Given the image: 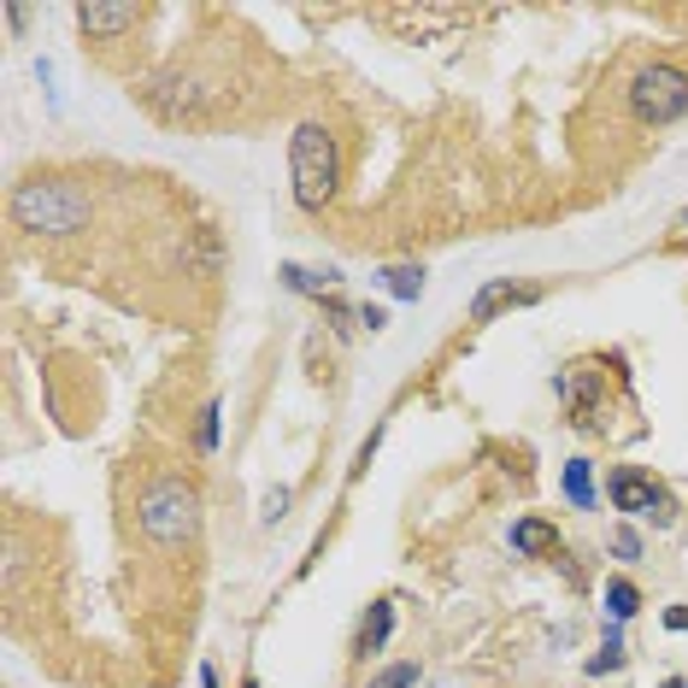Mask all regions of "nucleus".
Here are the masks:
<instances>
[{
	"instance_id": "nucleus-1",
	"label": "nucleus",
	"mask_w": 688,
	"mask_h": 688,
	"mask_svg": "<svg viewBox=\"0 0 688 688\" xmlns=\"http://www.w3.org/2000/svg\"><path fill=\"white\" fill-rule=\"evenodd\" d=\"M288 189H295L301 213H324V206L342 195V148H336L330 124L306 118L301 130L288 136Z\"/></svg>"
},
{
	"instance_id": "nucleus-2",
	"label": "nucleus",
	"mask_w": 688,
	"mask_h": 688,
	"mask_svg": "<svg viewBox=\"0 0 688 688\" xmlns=\"http://www.w3.org/2000/svg\"><path fill=\"white\" fill-rule=\"evenodd\" d=\"M89 213L95 200L71 177H30L12 189V224L30 236H77V229H89Z\"/></svg>"
},
{
	"instance_id": "nucleus-3",
	"label": "nucleus",
	"mask_w": 688,
	"mask_h": 688,
	"mask_svg": "<svg viewBox=\"0 0 688 688\" xmlns=\"http://www.w3.org/2000/svg\"><path fill=\"white\" fill-rule=\"evenodd\" d=\"M136 524L154 548H189L200 535V489L189 476H154L136 494Z\"/></svg>"
},
{
	"instance_id": "nucleus-4",
	"label": "nucleus",
	"mask_w": 688,
	"mask_h": 688,
	"mask_svg": "<svg viewBox=\"0 0 688 688\" xmlns=\"http://www.w3.org/2000/svg\"><path fill=\"white\" fill-rule=\"evenodd\" d=\"M630 112L641 124H677V118H688V71L665 66V59L641 66L630 77Z\"/></svg>"
},
{
	"instance_id": "nucleus-5",
	"label": "nucleus",
	"mask_w": 688,
	"mask_h": 688,
	"mask_svg": "<svg viewBox=\"0 0 688 688\" xmlns=\"http://www.w3.org/2000/svg\"><path fill=\"white\" fill-rule=\"evenodd\" d=\"M607 500H612V512H623V518H653V524H671V518H677L671 494H665L641 465H618L607 476Z\"/></svg>"
},
{
	"instance_id": "nucleus-6",
	"label": "nucleus",
	"mask_w": 688,
	"mask_h": 688,
	"mask_svg": "<svg viewBox=\"0 0 688 688\" xmlns=\"http://www.w3.org/2000/svg\"><path fill=\"white\" fill-rule=\"evenodd\" d=\"M559 401H566L577 430H600V424H607V377H600L594 365L577 360V365L559 371Z\"/></svg>"
},
{
	"instance_id": "nucleus-7",
	"label": "nucleus",
	"mask_w": 688,
	"mask_h": 688,
	"mask_svg": "<svg viewBox=\"0 0 688 688\" xmlns=\"http://www.w3.org/2000/svg\"><path fill=\"white\" fill-rule=\"evenodd\" d=\"M148 100H154L159 118L183 124V118H200L206 107H218V89H213V82H195V77H159L148 89Z\"/></svg>"
},
{
	"instance_id": "nucleus-8",
	"label": "nucleus",
	"mask_w": 688,
	"mask_h": 688,
	"mask_svg": "<svg viewBox=\"0 0 688 688\" xmlns=\"http://www.w3.org/2000/svg\"><path fill=\"white\" fill-rule=\"evenodd\" d=\"M471 24L465 7H383V30H394L401 41H419V36H442Z\"/></svg>"
},
{
	"instance_id": "nucleus-9",
	"label": "nucleus",
	"mask_w": 688,
	"mask_h": 688,
	"mask_svg": "<svg viewBox=\"0 0 688 688\" xmlns=\"http://www.w3.org/2000/svg\"><path fill=\"white\" fill-rule=\"evenodd\" d=\"M541 301V288L535 283H512V277H494V283H483L471 295V324H494L500 312H524V306H535Z\"/></svg>"
},
{
	"instance_id": "nucleus-10",
	"label": "nucleus",
	"mask_w": 688,
	"mask_h": 688,
	"mask_svg": "<svg viewBox=\"0 0 688 688\" xmlns=\"http://www.w3.org/2000/svg\"><path fill=\"white\" fill-rule=\"evenodd\" d=\"M141 24V7H77V30L95 41H118Z\"/></svg>"
},
{
	"instance_id": "nucleus-11",
	"label": "nucleus",
	"mask_w": 688,
	"mask_h": 688,
	"mask_svg": "<svg viewBox=\"0 0 688 688\" xmlns=\"http://www.w3.org/2000/svg\"><path fill=\"white\" fill-rule=\"evenodd\" d=\"M512 548L524 559H559V553H566V541H559V530L548 524V518H518V524H512Z\"/></svg>"
},
{
	"instance_id": "nucleus-12",
	"label": "nucleus",
	"mask_w": 688,
	"mask_h": 688,
	"mask_svg": "<svg viewBox=\"0 0 688 688\" xmlns=\"http://www.w3.org/2000/svg\"><path fill=\"white\" fill-rule=\"evenodd\" d=\"M394 636V600H371V612L360 623V641H353V659H377Z\"/></svg>"
},
{
	"instance_id": "nucleus-13",
	"label": "nucleus",
	"mask_w": 688,
	"mask_h": 688,
	"mask_svg": "<svg viewBox=\"0 0 688 688\" xmlns=\"http://www.w3.org/2000/svg\"><path fill=\"white\" fill-rule=\"evenodd\" d=\"M283 283L295 288V295H306V301H324V295H336V288H342V271H336V265H324V271H312V265H283Z\"/></svg>"
},
{
	"instance_id": "nucleus-14",
	"label": "nucleus",
	"mask_w": 688,
	"mask_h": 688,
	"mask_svg": "<svg viewBox=\"0 0 688 688\" xmlns=\"http://www.w3.org/2000/svg\"><path fill=\"white\" fill-rule=\"evenodd\" d=\"M377 283L389 288L394 301H406V306H419V301H424V265H383V271H377Z\"/></svg>"
},
{
	"instance_id": "nucleus-15",
	"label": "nucleus",
	"mask_w": 688,
	"mask_h": 688,
	"mask_svg": "<svg viewBox=\"0 0 688 688\" xmlns=\"http://www.w3.org/2000/svg\"><path fill=\"white\" fill-rule=\"evenodd\" d=\"M559 489H566V500L577 512H594V465L589 459H571L566 476H559Z\"/></svg>"
},
{
	"instance_id": "nucleus-16",
	"label": "nucleus",
	"mask_w": 688,
	"mask_h": 688,
	"mask_svg": "<svg viewBox=\"0 0 688 688\" xmlns=\"http://www.w3.org/2000/svg\"><path fill=\"white\" fill-rule=\"evenodd\" d=\"M607 612H612V623H630L641 612V589H636L630 577H612L607 582Z\"/></svg>"
},
{
	"instance_id": "nucleus-17",
	"label": "nucleus",
	"mask_w": 688,
	"mask_h": 688,
	"mask_svg": "<svg viewBox=\"0 0 688 688\" xmlns=\"http://www.w3.org/2000/svg\"><path fill=\"white\" fill-rule=\"evenodd\" d=\"M623 665H630V653H623V636H618V623H607V648L582 665V671H589V677H612V671H623Z\"/></svg>"
},
{
	"instance_id": "nucleus-18",
	"label": "nucleus",
	"mask_w": 688,
	"mask_h": 688,
	"mask_svg": "<svg viewBox=\"0 0 688 688\" xmlns=\"http://www.w3.org/2000/svg\"><path fill=\"white\" fill-rule=\"evenodd\" d=\"M419 665H412V659H401V665H389V671H377V677H371L365 688H419Z\"/></svg>"
},
{
	"instance_id": "nucleus-19",
	"label": "nucleus",
	"mask_w": 688,
	"mask_h": 688,
	"mask_svg": "<svg viewBox=\"0 0 688 688\" xmlns=\"http://www.w3.org/2000/svg\"><path fill=\"white\" fill-rule=\"evenodd\" d=\"M607 548H612V559H623V566H636V559H641V535H636L630 524H618V530L607 535Z\"/></svg>"
},
{
	"instance_id": "nucleus-20",
	"label": "nucleus",
	"mask_w": 688,
	"mask_h": 688,
	"mask_svg": "<svg viewBox=\"0 0 688 688\" xmlns=\"http://www.w3.org/2000/svg\"><path fill=\"white\" fill-rule=\"evenodd\" d=\"M218 419H224V401H206L200 406V453H218Z\"/></svg>"
},
{
	"instance_id": "nucleus-21",
	"label": "nucleus",
	"mask_w": 688,
	"mask_h": 688,
	"mask_svg": "<svg viewBox=\"0 0 688 688\" xmlns=\"http://www.w3.org/2000/svg\"><path fill=\"white\" fill-rule=\"evenodd\" d=\"M288 500H295L288 489H271V494H265V512H259V518H265V524H283V518H288Z\"/></svg>"
},
{
	"instance_id": "nucleus-22",
	"label": "nucleus",
	"mask_w": 688,
	"mask_h": 688,
	"mask_svg": "<svg viewBox=\"0 0 688 688\" xmlns=\"http://www.w3.org/2000/svg\"><path fill=\"white\" fill-rule=\"evenodd\" d=\"M360 324L371 330V336H377V330H389V312H383V306H371V301H365V306H360Z\"/></svg>"
},
{
	"instance_id": "nucleus-23",
	"label": "nucleus",
	"mask_w": 688,
	"mask_h": 688,
	"mask_svg": "<svg viewBox=\"0 0 688 688\" xmlns=\"http://www.w3.org/2000/svg\"><path fill=\"white\" fill-rule=\"evenodd\" d=\"M665 630H688V607H671V612H665Z\"/></svg>"
},
{
	"instance_id": "nucleus-24",
	"label": "nucleus",
	"mask_w": 688,
	"mask_h": 688,
	"mask_svg": "<svg viewBox=\"0 0 688 688\" xmlns=\"http://www.w3.org/2000/svg\"><path fill=\"white\" fill-rule=\"evenodd\" d=\"M200 688H218V665H213V659L200 665Z\"/></svg>"
},
{
	"instance_id": "nucleus-25",
	"label": "nucleus",
	"mask_w": 688,
	"mask_h": 688,
	"mask_svg": "<svg viewBox=\"0 0 688 688\" xmlns=\"http://www.w3.org/2000/svg\"><path fill=\"white\" fill-rule=\"evenodd\" d=\"M659 688H688V682H682V677H665V682H659Z\"/></svg>"
},
{
	"instance_id": "nucleus-26",
	"label": "nucleus",
	"mask_w": 688,
	"mask_h": 688,
	"mask_svg": "<svg viewBox=\"0 0 688 688\" xmlns=\"http://www.w3.org/2000/svg\"><path fill=\"white\" fill-rule=\"evenodd\" d=\"M242 688H259V682H254V677H242Z\"/></svg>"
},
{
	"instance_id": "nucleus-27",
	"label": "nucleus",
	"mask_w": 688,
	"mask_h": 688,
	"mask_svg": "<svg viewBox=\"0 0 688 688\" xmlns=\"http://www.w3.org/2000/svg\"><path fill=\"white\" fill-rule=\"evenodd\" d=\"M682 224H688V206H682Z\"/></svg>"
}]
</instances>
